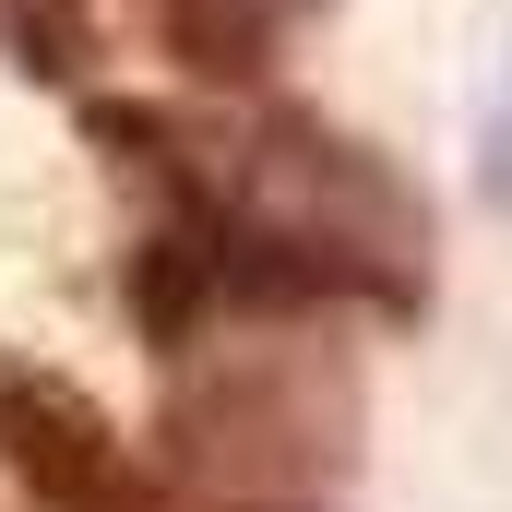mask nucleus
<instances>
[{
	"mask_svg": "<svg viewBox=\"0 0 512 512\" xmlns=\"http://www.w3.org/2000/svg\"><path fill=\"white\" fill-rule=\"evenodd\" d=\"M12 465L48 489V501H72V512H96L108 489H120V441H108V417L84 405V393H60V382H12Z\"/></svg>",
	"mask_w": 512,
	"mask_h": 512,
	"instance_id": "f257e3e1",
	"label": "nucleus"
},
{
	"mask_svg": "<svg viewBox=\"0 0 512 512\" xmlns=\"http://www.w3.org/2000/svg\"><path fill=\"white\" fill-rule=\"evenodd\" d=\"M489 215H512V72H501V108H489V167H477Z\"/></svg>",
	"mask_w": 512,
	"mask_h": 512,
	"instance_id": "f03ea898",
	"label": "nucleus"
}]
</instances>
